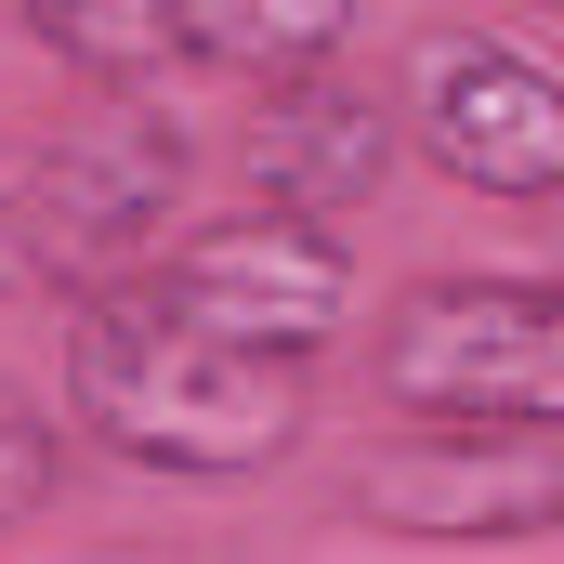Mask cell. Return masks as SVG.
Wrapping results in <instances>:
<instances>
[{
  "label": "cell",
  "instance_id": "8fae6325",
  "mask_svg": "<svg viewBox=\"0 0 564 564\" xmlns=\"http://www.w3.org/2000/svg\"><path fill=\"white\" fill-rule=\"evenodd\" d=\"M539 13H564V0H539Z\"/></svg>",
  "mask_w": 564,
  "mask_h": 564
},
{
  "label": "cell",
  "instance_id": "277c9868",
  "mask_svg": "<svg viewBox=\"0 0 564 564\" xmlns=\"http://www.w3.org/2000/svg\"><path fill=\"white\" fill-rule=\"evenodd\" d=\"M341 525L408 539V552H525L564 539V433H421L341 459Z\"/></svg>",
  "mask_w": 564,
  "mask_h": 564
},
{
  "label": "cell",
  "instance_id": "5b68a950",
  "mask_svg": "<svg viewBox=\"0 0 564 564\" xmlns=\"http://www.w3.org/2000/svg\"><path fill=\"white\" fill-rule=\"evenodd\" d=\"M394 119L459 197H512V210H564V66L512 53L499 26H421Z\"/></svg>",
  "mask_w": 564,
  "mask_h": 564
},
{
  "label": "cell",
  "instance_id": "3957f363",
  "mask_svg": "<svg viewBox=\"0 0 564 564\" xmlns=\"http://www.w3.org/2000/svg\"><path fill=\"white\" fill-rule=\"evenodd\" d=\"M184 158L144 119L0 132V302H93L171 250Z\"/></svg>",
  "mask_w": 564,
  "mask_h": 564
},
{
  "label": "cell",
  "instance_id": "9c48e42d",
  "mask_svg": "<svg viewBox=\"0 0 564 564\" xmlns=\"http://www.w3.org/2000/svg\"><path fill=\"white\" fill-rule=\"evenodd\" d=\"M355 13L368 0H197V66L263 93V79H302V66H341Z\"/></svg>",
  "mask_w": 564,
  "mask_h": 564
},
{
  "label": "cell",
  "instance_id": "30bf717a",
  "mask_svg": "<svg viewBox=\"0 0 564 564\" xmlns=\"http://www.w3.org/2000/svg\"><path fill=\"white\" fill-rule=\"evenodd\" d=\"M53 486H66V408H40L26 381H0V539L40 525Z\"/></svg>",
  "mask_w": 564,
  "mask_h": 564
},
{
  "label": "cell",
  "instance_id": "8992f818",
  "mask_svg": "<svg viewBox=\"0 0 564 564\" xmlns=\"http://www.w3.org/2000/svg\"><path fill=\"white\" fill-rule=\"evenodd\" d=\"M144 289L210 328V341H250V355H289L315 368L341 328H355V237L341 224H302V210H224V224H184Z\"/></svg>",
  "mask_w": 564,
  "mask_h": 564
},
{
  "label": "cell",
  "instance_id": "52a82bcc",
  "mask_svg": "<svg viewBox=\"0 0 564 564\" xmlns=\"http://www.w3.org/2000/svg\"><path fill=\"white\" fill-rule=\"evenodd\" d=\"M250 197L263 210H302V224H341V210H368L381 184H394V158H408V119H394V93H355L341 66H302V79H263L250 93Z\"/></svg>",
  "mask_w": 564,
  "mask_h": 564
},
{
  "label": "cell",
  "instance_id": "ba28073f",
  "mask_svg": "<svg viewBox=\"0 0 564 564\" xmlns=\"http://www.w3.org/2000/svg\"><path fill=\"white\" fill-rule=\"evenodd\" d=\"M13 26L93 93H158L197 66V0H13Z\"/></svg>",
  "mask_w": 564,
  "mask_h": 564
},
{
  "label": "cell",
  "instance_id": "7a4b0ae2",
  "mask_svg": "<svg viewBox=\"0 0 564 564\" xmlns=\"http://www.w3.org/2000/svg\"><path fill=\"white\" fill-rule=\"evenodd\" d=\"M368 394L421 433H564V276H408L368 315Z\"/></svg>",
  "mask_w": 564,
  "mask_h": 564
},
{
  "label": "cell",
  "instance_id": "6da1fadb",
  "mask_svg": "<svg viewBox=\"0 0 564 564\" xmlns=\"http://www.w3.org/2000/svg\"><path fill=\"white\" fill-rule=\"evenodd\" d=\"M53 408L93 433L106 459L132 473H171V486H250L302 459L315 433V381L289 355H250V341H210L184 328L144 276L66 302V355H53Z\"/></svg>",
  "mask_w": 564,
  "mask_h": 564
}]
</instances>
